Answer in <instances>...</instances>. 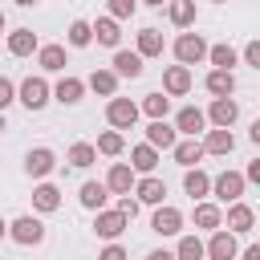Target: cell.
<instances>
[{"instance_id": "7402d4cb", "label": "cell", "mask_w": 260, "mask_h": 260, "mask_svg": "<svg viewBox=\"0 0 260 260\" xmlns=\"http://www.w3.org/2000/svg\"><path fill=\"white\" fill-rule=\"evenodd\" d=\"M114 73H118V77H130V81L142 77V57L130 53V49H118V53H114Z\"/></svg>"}, {"instance_id": "ac0fdd59", "label": "cell", "mask_w": 260, "mask_h": 260, "mask_svg": "<svg viewBox=\"0 0 260 260\" xmlns=\"http://www.w3.org/2000/svg\"><path fill=\"white\" fill-rule=\"evenodd\" d=\"M203 118H211L215 126H228L232 130V122L240 118V106H236V98H215L211 102V114H203Z\"/></svg>"}, {"instance_id": "83f0119b", "label": "cell", "mask_w": 260, "mask_h": 260, "mask_svg": "<svg viewBox=\"0 0 260 260\" xmlns=\"http://www.w3.org/2000/svg\"><path fill=\"white\" fill-rule=\"evenodd\" d=\"M130 167H134L138 175H150V171L158 167V150H154L150 142H142V146H134V150H130Z\"/></svg>"}, {"instance_id": "7c38bea8", "label": "cell", "mask_w": 260, "mask_h": 260, "mask_svg": "<svg viewBox=\"0 0 260 260\" xmlns=\"http://www.w3.org/2000/svg\"><path fill=\"white\" fill-rule=\"evenodd\" d=\"M150 228H154L158 236H179V228H183V211H179V207H167V203H158V211H154Z\"/></svg>"}, {"instance_id": "bcb514c9", "label": "cell", "mask_w": 260, "mask_h": 260, "mask_svg": "<svg viewBox=\"0 0 260 260\" xmlns=\"http://www.w3.org/2000/svg\"><path fill=\"white\" fill-rule=\"evenodd\" d=\"M244 260H260V244H248L244 248Z\"/></svg>"}, {"instance_id": "f5cc1de1", "label": "cell", "mask_w": 260, "mask_h": 260, "mask_svg": "<svg viewBox=\"0 0 260 260\" xmlns=\"http://www.w3.org/2000/svg\"><path fill=\"white\" fill-rule=\"evenodd\" d=\"M0 130H4V114H0Z\"/></svg>"}, {"instance_id": "603a6c76", "label": "cell", "mask_w": 260, "mask_h": 260, "mask_svg": "<svg viewBox=\"0 0 260 260\" xmlns=\"http://www.w3.org/2000/svg\"><path fill=\"white\" fill-rule=\"evenodd\" d=\"M81 93H85V81H81V77H61L57 89H53V98H57L61 106H77Z\"/></svg>"}, {"instance_id": "7a4b0ae2", "label": "cell", "mask_w": 260, "mask_h": 260, "mask_svg": "<svg viewBox=\"0 0 260 260\" xmlns=\"http://www.w3.org/2000/svg\"><path fill=\"white\" fill-rule=\"evenodd\" d=\"M244 175L240 171H219L215 179H211V195L219 199V203H236V199H244Z\"/></svg>"}, {"instance_id": "b9f144b4", "label": "cell", "mask_w": 260, "mask_h": 260, "mask_svg": "<svg viewBox=\"0 0 260 260\" xmlns=\"http://www.w3.org/2000/svg\"><path fill=\"white\" fill-rule=\"evenodd\" d=\"M244 61H248L252 69H260V41H248V45H244Z\"/></svg>"}, {"instance_id": "d4e9b609", "label": "cell", "mask_w": 260, "mask_h": 260, "mask_svg": "<svg viewBox=\"0 0 260 260\" xmlns=\"http://www.w3.org/2000/svg\"><path fill=\"white\" fill-rule=\"evenodd\" d=\"M183 191H187L191 199H203V195L211 191V175L199 171V167H187V175H183Z\"/></svg>"}, {"instance_id": "ba28073f", "label": "cell", "mask_w": 260, "mask_h": 260, "mask_svg": "<svg viewBox=\"0 0 260 260\" xmlns=\"http://www.w3.org/2000/svg\"><path fill=\"white\" fill-rule=\"evenodd\" d=\"M191 89V65H171L162 73V93L167 98H183Z\"/></svg>"}, {"instance_id": "f546056e", "label": "cell", "mask_w": 260, "mask_h": 260, "mask_svg": "<svg viewBox=\"0 0 260 260\" xmlns=\"http://www.w3.org/2000/svg\"><path fill=\"white\" fill-rule=\"evenodd\" d=\"M32 207H37V211H57V207H61V191H57L53 183L32 187Z\"/></svg>"}, {"instance_id": "e575fe53", "label": "cell", "mask_w": 260, "mask_h": 260, "mask_svg": "<svg viewBox=\"0 0 260 260\" xmlns=\"http://www.w3.org/2000/svg\"><path fill=\"white\" fill-rule=\"evenodd\" d=\"M207 61H211L215 69H232V65H236V49H232V45H207Z\"/></svg>"}, {"instance_id": "ffe728a7", "label": "cell", "mask_w": 260, "mask_h": 260, "mask_svg": "<svg viewBox=\"0 0 260 260\" xmlns=\"http://www.w3.org/2000/svg\"><path fill=\"white\" fill-rule=\"evenodd\" d=\"M77 199H81V207H89V211H102L106 207V199H110V187L106 183H81V191H77Z\"/></svg>"}, {"instance_id": "6da1fadb", "label": "cell", "mask_w": 260, "mask_h": 260, "mask_svg": "<svg viewBox=\"0 0 260 260\" xmlns=\"http://www.w3.org/2000/svg\"><path fill=\"white\" fill-rule=\"evenodd\" d=\"M49 93H53V89H49L45 77H24L20 89H16V102H20L24 110H45V106H49Z\"/></svg>"}, {"instance_id": "277c9868", "label": "cell", "mask_w": 260, "mask_h": 260, "mask_svg": "<svg viewBox=\"0 0 260 260\" xmlns=\"http://www.w3.org/2000/svg\"><path fill=\"white\" fill-rule=\"evenodd\" d=\"M175 57H179V65H199V61H207V41L199 32H179Z\"/></svg>"}, {"instance_id": "4fadbf2b", "label": "cell", "mask_w": 260, "mask_h": 260, "mask_svg": "<svg viewBox=\"0 0 260 260\" xmlns=\"http://www.w3.org/2000/svg\"><path fill=\"white\" fill-rule=\"evenodd\" d=\"M146 142H150L154 150H171L179 138H175V126H167V118H150V126H146Z\"/></svg>"}, {"instance_id": "d6986e66", "label": "cell", "mask_w": 260, "mask_h": 260, "mask_svg": "<svg viewBox=\"0 0 260 260\" xmlns=\"http://www.w3.org/2000/svg\"><path fill=\"white\" fill-rule=\"evenodd\" d=\"M203 126H207V118H203V110H195V106H183V110L175 114V130H183L187 138H195Z\"/></svg>"}, {"instance_id": "f35d334b", "label": "cell", "mask_w": 260, "mask_h": 260, "mask_svg": "<svg viewBox=\"0 0 260 260\" xmlns=\"http://www.w3.org/2000/svg\"><path fill=\"white\" fill-rule=\"evenodd\" d=\"M134 8H138V0H110V16H114V20L134 16Z\"/></svg>"}, {"instance_id": "5b68a950", "label": "cell", "mask_w": 260, "mask_h": 260, "mask_svg": "<svg viewBox=\"0 0 260 260\" xmlns=\"http://www.w3.org/2000/svg\"><path fill=\"white\" fill-rule=\"evenodd\" d=\"M106 122H110L114 130H130V126L138 122V106H134L130 98H110V102H106Z\"/></svg>"}, {"instance_id": "30bf717a", "label": "cell", "mask_w": 260, "mask_h": 260, "mask_svg": "<svg viewBox=\"0 0 260 260\" xmlns=\"http://www.w3.org/2000/svg\"><path fill=\"white\" fill-rule=\"evenodd\" d=\"M53 167H57V154H53L49 146H37V150H28V154H24V171H28L32 179H45Z\"/></svg>"}, {"instance_id": "8d00e7d4", "label": "cell", "mask_w": 260, "mask_h": 260, "mask_svg": "<svg viewBox=\"0 0 260 260\" xmlns=\"http://www.w3.org/2000/svg\"><path fill=\"white\" fill-rule=\"evenodd\" d=\"M175 260H203V240L199 236H183L175 248Z\"/></svg>"}, {"instance_id": "9c48e42d", "label": "cell", "mask_w": 260, "mask_h": 260, "mask_svg": "<svg viewBox=\"0 0 260 260\" xmlns=\"http://www.w3.org/2000/svg\"><path fill=\"white\" fill-rule=\"evenodd\" d=\"M126 228H130V219H126L122 211H98V219H93V232H98L102 240H118Z\"/></svg>"}, {"instance_id": "3957f363", "label": "cell", "mask_w": 260, "mask_h": 260, "mask_svg": "<svg viewBox=\"0 0 260 260\" xmlns=\"http://www.w3.org/2000/svg\"><path fill=\"white\" fill-rule=\"evenodd\" d=\"M8 236H12L20 248H37V244L45 240V223H41L37 215H20V219L8 223Z\"/></svg>"}, {"instance_id": "74e56055", "label": "cell", "mask_w": 260, "mask_h": 260, "mask_svg": "<svg viewBox=\"0 0 260 260\" xmlns=\"http://www.w3.org/2000/svg\"><path fill=\"white\" fill-rule=\"evenodd\" d=\"M65 37H69V45H73V49H85V45L93 41V28H89V20H73Z\"/></svg>"}, {"instance_id": "2e32d148", "label": "cell", "mask_w": 260, "mask_h": 260, "mask_svg": "<svg viewBox=\"0 0 260 260\" xmlns=\"http://www.w3.org/2000/svg\"><path fill=\"white\" fill-rule=\"evenodd\" d=\"M37 61H41V69H45V73H61V69L69 65L65 45H37Z\"/></svg>"}, {"instance_id": "4316f807", "label": "cell", "mask_w": 260, "mask_h": 260, "mask_svg": "<svg viewBox=\"0 0 260 260\" xmlns=\"http://www.w3.org/2000/svg\"><path fill=\"white\" fill-rule=\"evenodd\" d=\"M85 85H89L93 93H102V98H114V93H118V73H114V69H93Z\"/></svg>"}, {"instance_id": "484cf974", "label": "cell", "mask_w": 260, "mask_h": 260, "mask_svg": "<svg viewBox=\"0 0 260 260\" xmlns=\"http://www.w3.org/2000/svg\"><path fill=\"white\" fill-rule=\"evenodd\" d=\"M167 16L175 28H191L195 24V0H167Z\"/></svg>"}, {"instance_id": "d6a6232c", "label": "cell", "mask_w": 260, "mask_h": 260, "mask_svg": "<svg viewBox=\"0 0 260 260\" xmlns=\"http://www.w3.org/2000/svg\"><path fill=\"white\" fill-rule=\"evenodd\" d=\"M162 53V32L158 28H142L138 32V57H158Z\"/></svg>"}, {"instance_id": "681fc988", "label": "cell", "mask_w": 260, "mask_h": 260, "mask_svg": "<svg viewBox=\"0 0 260 260\" xmlns=\"http://www.w3.org/2000/svg\"><path fill=\"white\" fill-rule=\"evenodd\" d=\"M4 236H8V223H4V219H0V240H4Z\"/></svg>"}, {"instance_id": "4dcf8cb0", "label": "cell", "mask_w": 260, "mask_h": 260, "mask_svg": "<svg viewBox=\"0 0 260 260\" xmlns=\"http://www.w3.org/2000/svg\"><path fill=\"white\" fill-rule=\"evenodd\" d=\"M223 223V211L215 207V203H195V228H203V232H215Z\"/></svg>"}, {"instance_id": "e0dca14e", "label": "cell", "mask_w": 260, "mask_h": 260, "mask_svg": "<svg viewBox=\"0 0 260 260\" xmlns=\"http://www.w3.org/2000/svg\"><path fill=\"white\" fill-rule=\"evenodd\" d=\"M203 85H207L211 98H232V93H236V77H232V69H211Z\"/></svg>"}, {"instance_id": "44dd1931", "label": "cell", "mask_w": 260, "mask_h": 260, "mask_svg": "<svg viewBox=\"0 0 260 260\" xmlns=\"http://www.w3.org/2000/svg\"><path fill=\"white\" fill-rule=\"evenodd\" d=\"M8 53H12V57H32V53H37V32H32V28L8 32Z\"/></svg>"}, {"instance_id": "8992f818", "label": "cell", "mask_w": 260, "mask_h": 260, "mask_svg": "<svg viewBox=\"0 0 260 260\" xmlns=\"http://www.w3.org/2000/svg\"><path fill=\"white\" fill-rule=\"evenodd\" d=\"M236 236L232 232H223V228H215L211 232V240L203 244V256H211V260H236Z\"/></svg>"}, {"instance_id": "836d02e7", "label": "cell", "mask_w": 260, "mask_h": 260, "mask_svg": "<svg viewBox=\"0 0 260 260\" xmlns=\"http://www.w3.org/2000/svg\"><path fill=\"white\" fill-rule=\"evenodd\" d=\"M167 110H171V98L167 93H146L142 106H138V114H146V118H167Z\"/></svg>"}, {"instance_id": "816d5d0a", "label": "cell", "mask_w": 260, "mask_h": 260, "mask_svg": "<svg viewBox=\"0 0 260 260\" xmlns=\"http://www.w3.org/2000/svg\"><path fill=\"white\" fill-rule=\"evenodd\" d=\"M211 4H228V0H211Z\"/></svg>"}, {"instance_id": "f1b7e54d", "label": "cell", "mask_w": 260, "mask_h": 260, "mask_svg": "<svg viewBox=\"0 0 260 260\" xmlns=\"http://www.w3.org/2000/svg\"><path fill=\"white\" fill-rule=\"evenodd\" d=\"M89 28H93V37H98L102 45L118 49V41H122V28H118V20H114V16H102V20H93Z\"/></svg>"}, {"instance_id": "f6af8a7d", "label": "cell", "mask_w": 260, "mask_h": 260, "mask_svg": "<svg viewBox=\"0 0 260 260\" xmlns=\"http://www.w3.org/2000/svg\"><path fill=\"white\" fill-rule=\"evenodd\" d=\"M146 260H175V252H167V248H154Z\"/></svg>"}, {"instance_id": "ab89813d", "label": "cell", "mask_w": 260, "mask_h": 260, "mask_svg": "<svg viewBox=\"0 0 260 260\" xmlns=\"http://www.w3.org/2000/svg\"><path fill=\"white\" fill-rule=\"evenodd\" d=\"M16 102V85L8 81V77H0V114H4V106H12Z\"/></svg>"}, {"instance_id": "d590c367", "label": "cell", "mask_w": 260, "mask_h": 260, "mask_svg": "<svg viewBox=\"0 0 260 260\" xmlns=\"http://www.w3.org/2000/svg\"><path fill=\"white\" fill-rule=\"evenodd\" d=\"M93 150H98V154H110V158H114V154H122V150H126V138H122L118 130H106V134L98 138V146H93Z\"/></svg>"}, {"instance_id": "1f68e13d", "label": "cell", "mask_w": 260, "mask_h": 260, "mask_svg": "<svg viewBox=\"0 0 260 260\" xmlns=\"http://www.w3.org/2000/svg\"><path fill=\"white\" fill-rule=\"evenodd\" d=\"M65 158H69V167H77V171H85V167H93V158H98V150H93V142H73Z\"/></svg>"}, {"instance_id": "7bdbcfd3", "label": "cell", "mask_w": 260, "mask_h": 260, "mask_svg": "<svg viewBox=\"0 0 260 260\" xmlns=\"http://www.w3.org/2000/svg\"><path fill=\"white\" fill-rule=\"evenodd\" d=\"M118 211H122L126 219H134V215H138V199H130V195H122V199H118Z\"/></svg>"}, {"instance_id": "f907efd6", "label": "cell", "mask_w": 260, "mask_h": 260, "mask_svg": "<svg viewBox=\"0 0 260 260\" xmlns=\"http://www.w3.org/2000/svg\"><path fill=\"white\" fill-rule=\"evenodd\" d=\"M0 32H4V8H0Z\"/></svg>"}, {"instance_id": "cb8c5ba5", "label": "cell", "mask_w": 260, "mask_h": 260, "mask_svg": "<svg viewBox=\"0 0 260 260\" xmlns=\"http://www.w3.org/2000/svg\"><path fill=\"white\" fill-rule=\"evenodd\" d=\"M171 154H175L179 167H195V162L203 158V142H199V138H183V142L171 146Z\"/></svg>"}, {"instance_id": "c3c4849f", "label": "cell", "mask_w": 260, "mask_h": 260, "mask_svg": "<svg viewBox=\"0 0 260 260\" xmlns=\"http://www.w3.org/2000/svg\"><path fill=\"white\" fill-rule=\"evenodd\" d=\"M142 4H154V8H162V4H167V0H142Z\"/></svg>"}, {"instance_id": "ee69618b", "label": "cell", "mask_w": 260, "mask_h": 260, "mask_svg": "<svg viewBox=\"0 0 260 260\" xmlns=\"http://www.w3.org/2000/svg\"><path fill=\"white\" fill-rule=\"evenodd\" d=\"M244 183H260V158H252V162H248V171H244Z\"/></svg>"}, {"instance_id": "9a60e30c", "label": "cell", "mask_w": 260, "mask_h": 260, "mask_svg": "<svg viewBox=\"0 0 260 260\" xmlns=\"http://www.w3.org/2000/svg\"><path fill=\"white\" fill-rule=\"evenodd\" d=\"M134 195H138V203H150V207H158V203H162V195H167V183H162V179H154V175H146V179H134Z\"/></svg>"}, {"instance_id": "52a82bcc", "label": "cell", "mask_w": 260, "mask_h": 260, "mask_svg": "<svg viewBox=\"0 0 260 260\" xmlns=\"http://www.w3.org/2000/svg\"><path fill=\"white\" fill-rule=\"evenodd\" d=\"M252 223H256V211H252L244 199L228 203V232H232V236H248V232H252Z\"/></svg>"}, {"instance_id": "60d3db41", "label": "cell", "mask_w": 260, "mask_h": 260, "mask_svg": "<svg viewBox=\"0 0 260 260\" xmlns=\"http://www.w3.org/2000/svg\"><path fill=\"white\" fill-rule=\"evenodd\" d=\"M98 260H126V248H122V244H114V240H110V244H106V248H102V252H98Z\"/></svg>"}, {"instance_id": "5bb4252c", "label": "cell", "mask_w": 260, "mask_h": 260, "mask_svg": "<svg viewBox=\"0 0 260 260\" xmlns=\"http://www.w3.org/2000/svg\"><path fill=\"white\" fill-rule=\"evenodd\" d=\"M232 150H236V134H232L228 126L207 130V138H203V154H232Z\"/></svg>"}, {"instance_id": "7dc6e473", "label": "cell", "mask_w": 260, "mask_h": 260, "mask_svg": "<svg viewBox=\"0 0 260 260\" xmlns=\"http://www.w3.org/2000/svg\"><path fill=\"white\" fill-rule=\"evenodd\" d=\"M16 4H20V8H32V4H37V0H16Z\"/></svg>"}, {"instance_id": "8fae6325", "label": "cell", "mask_w": 260, "mask_h": 260, "mask_svg": "<svg viewBox=\"0 0 260 260\" xmlns=\"http://www.w3.org/2000/svg\"><path fill=\"white\" fill-rule=\"evenodd\" d=\"M106 187H110V195H130L134 191V167L130 162H114L110 175H106Z\"/></svg>"}]
</instances>
